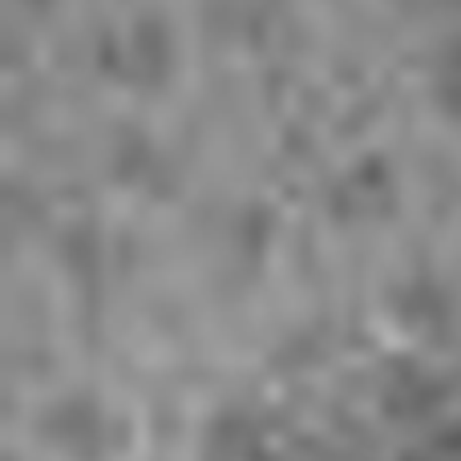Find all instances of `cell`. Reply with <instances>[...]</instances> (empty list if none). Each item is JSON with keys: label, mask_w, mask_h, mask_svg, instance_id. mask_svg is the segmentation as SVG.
I'll return each mask as SVG.
<instances>
[{"label": "cell", "mask_w": 461, "mask_h": 461, "mask_svg": "<svg viewBox=\"0 0 461 461\" xmlns=\"http://www.w3.org/2000/svg\"><path fill=\"white\" fill-rule=\"evenodd\" d=\"M0 150V461L461 433V0H5Z\"/></svg>", "instance_id": "1"}]
</instances>
